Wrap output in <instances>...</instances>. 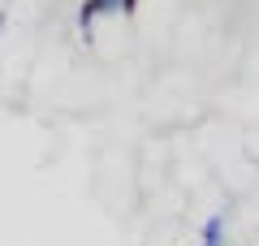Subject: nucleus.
Returning <instances> with one entry per match:
<instances>
[{
	"mask_svg": "<svg viewBox=\"0 0 259 246\" xmlns=\"http://www.w3.org/2000/svg\"><path fill=\"white\" fill-rule=\"evenodd\" d=\"M112 13H121V0H82V5H78V30L91 39L95 18H112Z\"/></svg>",
	"mask_w": 259,
	"mask_h": 246,
	"instance_id": "f257e3e1",
	"label": "nucleus"
},
{
	"mask_svg": "<svg viewBox=\"0 0 259 246\" xmlns=\"http://www.w3.org/2000/svg\"><path fill=\"white\" fill-rule=\"evenodd\" d=\"M225 237H229V229H225V212H212V216L203 220V229H199V242H203V246H225Z\"/></svg>",
	"mask_w": 259,
	"mask_h": 246,
	"instance_id": "f03ea898",
	"label": "nucleus"
},
{
	"mask_svg": "<svg viewBox=\"0 0 259 246\" xmlns=\"http://www.w3.org/2000/svg\"><path fill=\"white\" fill-rule=\"evenodd\" d=\"M139 9V0H121V13H134Z\"/></svg>",
	"mask_w": 259,
	"mask_h": 246,
	"instance_id": "7ed1b4c3",
	"label": "nucleus"
},
{
	"mask_svg": "<svg viewBox=\"0 0 259 246\" xmlns=\"http://www.w3.org/2000/svg\"><path fill=\"white\" fill-rule=\"evenodd\" d=\"M5 26H9V13H0V35H5Z\"/></svg>",
	"mask_w": 259,
	"mask_h": 246,
	"instance_id": "20e7f679",
	"label": "nucleus"
},
{
	"mask_svg": "<svg viewBox=\"0 0 259 246\" xmlns=\"http://www.w3.org/2000/svg\"><path fill=\"white\" fill-rule=\"evenodd\" d=\"M199 246H203V242H199Z\"/></svg>",
	"mask_w": 259,
	"mask_h": 246,
	"instance_id": "39448f33",
	"label": "nucleus"
}]
</instances>
